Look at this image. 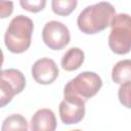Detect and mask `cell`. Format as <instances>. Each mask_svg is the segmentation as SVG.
<instances>
[{
	"instance_id": "cell-6",
	"label": "cell",
	"mask_w": 131,
	"mask_h": 131,
	"mask_svg": "<svg viewBox=\"0 0 131 131\" xmlns=\"http://www.w3.org/2000/svg\"><path fill=\"white\" fill-rule=\"evenodd\" d=\"M42 40L50 49L61 50L70 43V31L62 23L50 20L45 24L42 30Z\"/></svg>"
},
{
	"instance_id": "cell-12",
	"label": "cell",
	"mask_w": 131,
	"mask_h": 131,
	"mask_svg": "<svg viewBox=\"0 0 131 131\" xmlns=\"http://www.w3.org/2000/svg\"><path fill=\"white\" fill-rule=\"evenodd\" d=\"M28 122L25 117L19 114H13L8 116L2 124L1 130L2 131H9V130H28Z\"/></svg>"
},
{
	"instance_id": "cell-7",
	"label": "cell",
	"mask_w": 131,
	"mask_h": 131,
	"mask_svg": "<svg viewBox=\"0 0 131 131\" xmlns=\"http://www.w3.org/2000/svg\"><path fill=\"white\" fill-rule=\"evenodd\" d=\"M58 106L59 117L63 124H78L85 116V100L77 95H63Z\"/></svg>"
},
{
	"instance_id": "cell-3",
	"label": "cell",
	"mask_w": 131,
	"mask_h": 131,
	"mask_svg": "<svg viewBox=\"0 0 131 131\" xmlns=\"http://www.w3.org/2000/svg\"><path fill=\"white\" fill-rule=\"evenodd\" d=\"M108 46L116 54H127L131 48V19L127 13H119L114 16L110 25Z\"/></svg>"
},
{
	"instance_id": "cell-2",
	"label": "cell",
	"mask_w": 131,
	"mask_h": 131,
	"mask_svg": "<svg viewBox=\"0 0 131 131\" xmlns=\"http://www.w3.org/2000/svg\"><path fill=\"white\" fill-rule=\"evenodd\" d=\"M34 31L33 20L19 14L13 17L4 35V43L7 49L12 53H23L29 49Z\"/></svg>"
},
{
	"instance_id": "cell-5",
	"label": "cell",
	"mask_w": 131,
	"mask_h": 131,
	"mask_svg": "<svg viewBox=\"0 0 131 131\" xmlns=\"http://www.w3.org/2000/svg\"><path fill=\"white\" fill-rule=\"evenodd\" d=\"M26 87L24 74L16 69L0 71V107L7 105L14 95L20 93Z\"/></svg>"
},
{
	"instance_id": "cell-10",
	"label": "cell",
	"mask_w": 131,
	"mask_h": 131,
	"mask_svg": "<svg viewBox=\"0 0 131 131\" xmlns=\"http://www.w3.org/2000/svg\"><path fill=\"white\" fill-rule=\"evenodd\" d=\"M85 54L84 51L78 47L70 48L61 58V68L68 72L79 69L84 62Z\"/></svg>"
},
{
	"instance_id": "cell-17",
	"label": "cell",
	"mask_w": 131,
	"mask_h": 131,
	"mask_svg": "<svg viewBox=\"0 0 131 131\" xmlns=\"http://www.w3.org/2000/svg\"><path fill=\"white\" fill-rule=\"evenodd\" d=\"M3 60H4V55H3V52L0 48V71H1V67L3 64Z\"/></svg>"
},
{
	"instance_id": "cell-1",
	"label": "cell",
	"mask_w": 131,
	"mask_h": 131,
	"mask_svg": "<svg viewBox=\"0 0 131 131\" xmlns=\"http://www.w3.org/2000/svg\"><path fill=\"white\" fill-rule=\"evenodd\" d=\"M116 9L110 2H98L85 7L77 18L79 30L87 35L97 34L110 27Z\"/></svg>"
},
{
	"instance_id": "cell-4",
	"label": "cell",
	"mask_w": 131,
	"mask_h": 131,
	"mask_svg": "<svg viewBox=\"0 0 131 131\" xmlns=\"http://www.w3.org/2000/svg\"><path fill=\"white\" fill-rule=\"evenodd\" d=\"M101 86L102 80L96 73L82 72L66 84L63 95H77L87 100L96 95Z\"/></svg>"
},
{
	"instance_id": "cell-9",
	"label": "cell",
	"mask_w": 131,
	"mask_h": 131,
	"mask_svg": "<svg viewBox=\"0 0 131 131\" xmlns=\"http://www.w3.org/2000/svg\"><path fill=\"white\" fill-rule=\"evenodd\" d=\"M56 129V118L49 108L38 110L31 120L32 131H54Z\"/></svg>"
},
{
	"instance_id": "cell-8",
	"label": "cell",
	"mask_w": 131,
	"mask_h": 131,
	"mask_svg": "<svg viewBox=\"0 0 131 131\" xmlns=\"http://www.w3.org/2000/svg\"><path fill=\"white\" fill-rule=\"evenodd\" d=\"M58 74V68L51 58H40L32 67V76L38 84L49 85L56 80Z\"/></svg>"
},
{
	"instance_id": "cell-11",
	"label": "cell",
	"mask_w": 131,
	"mask_h": 131,
	"mask_svg": "<svg viewBox=\"0 0 131 131\" xmlns=\"http://www.w3.org/2000/svg\"><path fill=\"white\" fill-rule=\"evenodd\" d=\"M131 78V61L130 59H123L118 61L112 71V79L117 84H122L130 81Z\"/></svg>"
},
{
	"instance_id": "cell-13",
	"label": "cell",
	"mask_w": 131,
	"mask_h": 131,
	"mask_svg": "<svg viewBox=\"0 0 131 131\" xmlns=\"http://www.w3.org/2000/svg\"><path fill=\"white\" fill-rule=\"evenodd\" d=\"M77 3L78 0H52L51 8L55 14L68 16L76 9Z\"/></svg>"
},
{
	"instance_id": "cell-15",
	"label": "cell",
	"mask_w": 131,
	"mask_h": 131,
	"mask_svg": "<svg viewBox=\"0 0 131 131\" xmlns=\"http://www.w3.org/2000/svg\"><path fill=\"white\" fill-rule=\"evenodd\" d=\"M130 88H131V82L126 81L122 83V85L119 88V92H118L121 103L128 108L130 107Z\"/></svg>"
},
{
	"instance_id": "cell-14",
	"label": "cell",
	"mask_w": 131,
	"mask_h": 131,
	"mask_svg": "<svg viewBox=\"0 0 131 131\" xmlns=\"http://www.w3.org/2000/svg\"><path fill=\"white\" fill-rule=\"evenodd\" d=\"M19 4L23 9L37 13L45 8L46 5V0H19Z\"/></svg>"
},
{
	"instance_id": "cell-16",
	"label": "cell",
	"mask_w": 131,
	"mask_h": 131,
	"mask_svg": "<svg viewBox=\"0 0 131 131\" xmlns=\"http://www.w3.org/2000/svg\"><path fill=\"white\" fill-rule=\"evenodd\" d=\"M13 12V2L10 0H0V18H6Z\"/></svg>"
}]
</instances>
